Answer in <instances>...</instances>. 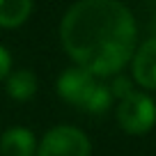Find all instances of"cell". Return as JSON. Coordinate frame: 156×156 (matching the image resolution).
<instances>
[{
	"label": "cell",
	"instance_id": "1",
	"mask_svg": "<svg viewBox=\"0 0 156 156\" xmlns=\"http://www.w3.org/2000/svg\"><path fill=\"white\" fill-rule=\"evenodd\" d=\"M138 23L119 0H78L60 23L67 55L92 76H117L131 62Z\"/></svg>",
	"mask_w": 156,
	"mask_h": 156
},
{
	"label": "cell",
	"instance_id": "2",
	"mask_svg": "<svg viewBox=\"0 0 156 156\" xmlns=\"http://www.w3.org/2000/svg\"><path fill=\"white\" fill-rule=\"evenodd\" d=\"M58 94L67 103H71L76 108H83L87 112H94V115L106 112L115 101L108 85L99 83L97 76H92L90 71H85L80 67L67 69V71L60 73Z\"/></svg>",
	"mask_w": 156,
	"mask_h": 156
},
{
	"label": "cell",
	"instance_id": "3",
	"mask_svg": "<svg viewBox=\"0 0 156 156\" xmlns=\"http://www.w3.org/2000/svg\"><path fill=\"white\" fill-rule=\"evenodd\" d=\"M117 124L131 136H142L156 124V103L149 94L136 92L126 94L117 103Z\"/></svg>",
	"mask_w": 156,
	"mask_h": 156
},
{
	"label": "cell",
	"instance_id": "4",
	"mask_svg": "<svg viewBox=\"0 0 156 156\" xmlns=\"http://www.w3.org/2000/svg\"><path fill=\"white\" fill-rule=\"evenodd\" d=\"M34 156H92V145L80 129L53 126L39 140Z\"/></svg>",
	"mask_w": 156,
	"mask_h": 156
},
{
	"label": "cell",
	"instance_id": "5",
	"mask_svg": "<svg viewBox=\"0 0 156 156\" xmlns=\"http://www.w3.org/2000/svg\"><path fill=\"white\" fill-rule=\"evenodd\" d=\"M131 76L140 87L156 90V37H149L133 51Z\"/></svg>",
	"mask_w": 156,
	"mask_h": 156
},
{
	"label": "cell",
	"instance_id": "6",
	"mask_svg": "<svg viewBox=\"0 0 156 156\" xmlns=\"http://www.w3.org/2000/svg\"><path fill=\"white\" fill-rule=\"evenodd\" d=\"M37 140L32 131L23 126H12L0 136V156H34Z\"/></svg>",
	"mask_w": 156,
	"mask_h": 156
},
{
	"label": "cell",
	"instance_id": "7",
	"mask_svg": "<svg viewBox=\"0 0 156 156\" xmlns=\"http://www.w3.org/2000/svg\"><path fill=\"white\" fill-rule=\"evenodd\" d=\"M5 90L14 101H28L37 94V76L28 69H19L5 78Z\"/></svg>",
	"mask_w": 156,
	"mask_h": 156
},
{
	"label": "cell",
	"instance_id": "8",
	"mask_svg": "<svg viewBox=\"0 0 156 156\" xmlns=\"http://www.w3.org/2000/svg\"><path fill=\"white\" fill-rule=\"evenodd\" d=\"M32 12V0H0V28H19Z\"/></svg>",
	"mask_w": 156,
	"mask_h": 156
},
{
	"label": "cell",
	"instance_id": "9",
	"mask_svg": "<svg viewBox=\"0 0 156 156\" xmlns=\"http://www.w3.org/2000/svg\"><path fill=\"white\" fill-rule=\"evenodd\" d=\"M108 90H110L112 99H124L126 94L133 92L131 78H126V76H115V78H112V83L108 85Z\"/></svg>",
	"mask_w": 156,
	"mask_h": 156
},
{
	"label": "cell",
	"instance_id": "10",
	"mask_svg": "<svg viewBox=\"0 0 156 156\" xmlns=\"http://www.w3.org/2000/svg\"><path fill=\"white\" fill-rule=\"evenodd\" d=\"M145 28L151 32V37H156V0H145Z\"/></svg>",
	"mask_w": 156,
	"mask_h": 156
},
{
	"label": "cell",
	"instance_id": "11",
	"mask_svg": "<svg viewBox=\"0 0 156 156\" xmlns=\"http://www.w3.org/2000/svg\"><path fill=\"white\" fill-rule=\"evenodd\" d=\"M9 69H12V58L5 46H0V80H5L9 76Z\"/></svg>",
	"mask_w": 156,
	"mask_h": 156
}]
</instances>
